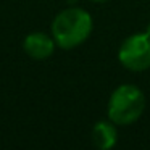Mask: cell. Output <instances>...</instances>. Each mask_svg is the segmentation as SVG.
<instances>
[{
  "mask_svg": "<svg viewBox=\"0 0 150 150\" xmlns=\"http://www.w3.org/2000/svg\"><path fill=\"white\" fill-rule=\"evenodd\" d=\"M92 29L94 20L91 13L81 7H69L55 15L50 26V34L58 49L73 50L91 37Z\"/></svg>",
  "mask_w": 150,
  "mask_h": 150,
  "instance_id": "6da1fadb",
  "label": "cell"
},
{
  "mask_svg": "<svg viewBox=\"0 0 150 150\" xmlns=\"http://www.w3.org/2000/svg\"><path fill=\"white\" fill-rule=\"evenodd\" d=\"M91 2H94V4H107L110 0H91Z\"/></svg>",
  "mask_w": 150,
  "mask_h": 150,
  "instance_id": "8992f818",
  "label": "cell"
},
{
  "mask_svg": "<svg viewBox=\"0 0 150 150\" xmlns=\"http://www.w3.org/2000/svg\"><path fill=\"white\" fill-rule=\"evenodd\" d=\"M57 49V42L52 37V34L42 33V31H34L29 33L23 39V50L31 60L44 62L50 58Z\"/></svg>",
  "mask_w": 150,
  "mask_h": 150,
  "instance_id": "277c9868",
  "label": "cell"
},
{
  "mask_svg": "<svg viewBox=\"0 0 150 150\" xmlns=\"http://www.w3.org/2000/svg\"><path fill=\"white\" fill-rule=\"evenodd\" d=\"M92 144H94L95 149L98 150H110L116 145L118 142V129L116 124L113 121L107 120H100L94 124L92 127Z\"/></svg>",
  "mask_w": 150,
  "mask_h": 150,
  "instance_id": "5b68a950",
  "label": "cell"
},
{
  "mask_svg": "<svg viewBox=\"0 0 150 150\" xmlns=\"http://www.w3.org/2000/svg\"><path fill=\"white\" fill-rule=\"evenodd\" d=\"M118 62L124 69L132 73L150 69V31L127 36L118 49Z\"/></svg>",
  "mask_w": 150,
  "mask_h": 150,
  "instance_id": "3957f363",
  "label": "cell"
},
{
  "mask_svg": "<svg viewBox=\"0 0 150 150\" xmlns=\"http://www.w3.org/2000/svg\"><path fill=\"white\" fill-rule=\"evenodd\" d=\"M145 95L136 84H120L113 89L107 103V118L116 126L134 124L145 110Z\"/></svg>",
  "mask_w": 150,
  "mask_h": 150,
  "instance_id": "7a4b0ae2",
  "label": "cell"
}]
</instances>
